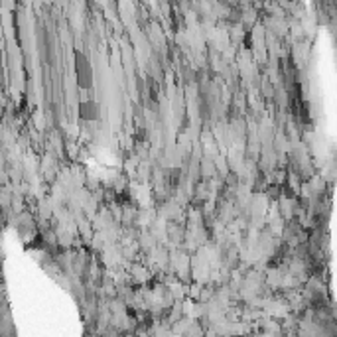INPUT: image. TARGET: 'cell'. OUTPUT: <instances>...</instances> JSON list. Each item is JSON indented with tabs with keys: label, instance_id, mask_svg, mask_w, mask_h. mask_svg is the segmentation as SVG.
<instances>
[{
	"label": "cell",
	"instance_id": "obj_2",
	"mask_svg": "<svg viewBox=\"0 0 337 337\" xmlns=\"http://www.w3.org/2000/svg\"><path fill=\"white\" fill-rule=\"evenodd\" d=\"M79 113H81V117H83L85 121H95V119H99V107H97L95 103H91V101H83V103L79 105Z\"/></svg>",
	"mask_w": 337,
	"mask_h": 337
},
{
	"label": "cell",
	"instance_id": "obj_1",
	"mask_svg": "<svg viewBox=\"0 0 337 337\" xmlns=\"http://www.w3.org/2000/svg\"><path fill=\"white\" fill-rule=\"evenodd\" d=\"M77 81L83 89H89L91 81H93V73L89 69V63H87L85 55H81V53H77Z\"/></svg>",
	"mask_w": 337,
	"mask_h": 337
}]
</instances>
